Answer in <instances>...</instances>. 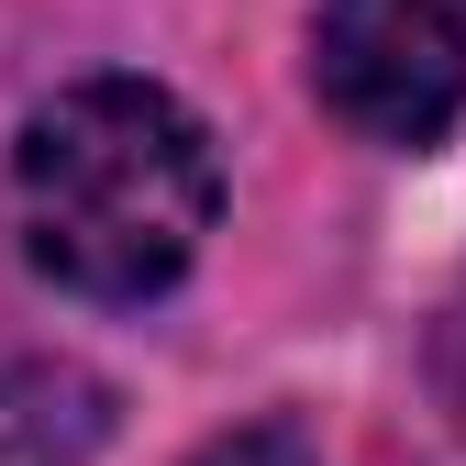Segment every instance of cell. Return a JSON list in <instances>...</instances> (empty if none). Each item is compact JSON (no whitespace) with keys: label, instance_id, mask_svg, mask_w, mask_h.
<instances>
[{"label":"cell","instance_id":"cell-1","mask_svg":"<svg viewBox=\"0 0 466 466\" xmlns=\"http://www.w3.org/2000/svg\"><path fill=\"white\" fill-rule=\"evenodd\" d=\"M23 256L78 300H156L178 289L222 211V167L189 100L156 78H78L12 145Z\"/></svg>","mask_w":466,"mask_h":466},{"label":"cell","instance_id":"cell-3","mask_svg":"<svg viewBox=\"0 0 466 466\" xmlns=\"http://www.w3.org/2000/svg\"><path fill=\"white\" fill-rule=\"evenodd\" d=\"M200 466H311V444H300V422H256V433H233V444H211Z\"/></svg>","mask_w":466,"mask_h":466},{"label":"cell","instance_id":"cell-2","mask_svg":"<svg viewBox=\"0 0 466 466\" xmlns=\"http://www.w3.org/2000/svg\"><path fill=\"white\" fill-rule=\"evenodd\" d=\"M311 89L367 145H433L466 111V0H322Z\"/></svg>","mask_w":466,"mask_h":466}]
</instances>
